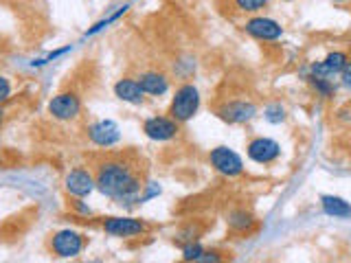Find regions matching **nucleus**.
<instances>
[{
    "instance_id": "1",
    "label": "nucleus",
    "mask_w": 351,
    "mask_h": 263,
    "mask_svg": "<svg viewBox=\"0 0 351 263\" xmlns=\"http://www.w3.org/2000/svg\"><path fill=\"white\" fill-rule=\"evenodd\" d=\"M97 189L114 200H136L141 184L121 162H108L97 173Z\"/></svg>"
},
{
    "instance_id": "2",
    "label": "nucleus",
    "mask_w": 351,
    "mask_h": 263,
    "mask_svg": "<svg viewBox=\"0 0 351 263\" xmlns=\"http://www.w3.org/2000/svg\"><path fill=\"white\" fill-rule=\"evenodd\" d=\"M197 108H200V92H197L195 86L184 84V86L178 88V90H176V97H173L171 108H169V114H171V118L178 121V123H184V121H189V118L195 116Z\"/></svg>"
},
{
    "instance_id": "3",
    "label": "nucleus",
    "mask_w": 351,
    "mask_h": 263,
    "mask_svg": "<svg viewBox=\"0 0 351 263\" xmlns=\"http://www.w3.org/2000/svg\"><path fill=\"white\" fill-rule=\"evenodd\" d=\"M208 158H211V164L215 167V171H219L222 175H228V178H235V175L244 171V162H241L237 153L228 147H215Z\"/></svg>"
},
{
    "instance_id": "4",
    "label": "nucleus",
    "mask_w": 351,
    "mask_h": 263,
    "mask_svg": "<svg viewBox=\"0 0 351 263\" xmlns=\"http://www.w3.org/2000/svg\"><path fill=\"white\" fill-rule=\"evenodd\" d=\"M80 110H82V101H80V97L73 92H62L58 97H53L49 103V112L60 121L75 118L80 114Z\"/></svg>"
},
{
    "instance_id": "5",
    "label": "nucleus",
    "mask_w": 351,
    "mask_h": 263,
    "mask_svg": "<svg viewBox=\"0 0 351 263\" xmlns=\"http://www.w3.org/2000/svg\"><path fill=\"white\" fill-rule=\"evenodd\" d=\"M143 132H145L152 140H169L178 134V121L167 118V116H152L145 121Z\"/></svg>"
},
{
    "instance_id": "6",
    "label": "nucleus",
    "mask_w": 351,
    "mask_h": 263,
    "mask_svg": "<svg viewBox=\"0 0 351 263\" xmlns=\"http://www.w3.org/2000/svg\"><path fill=\"white\" fill-rule=\"evenodd\" d=\"M279 153H281L279 142L272 138H255V140H250V145H248V158L259 164L274 162L279 158Z\"/></svg>"
},
{
    "instance_id": "7",
    "label": "nucleus",
    "mask_w": 351,
    "mask_h": 263,
    "mask_svg": "<svg viewBox=\"0 0 351 263\" xmlns=\"http://www.w3.org/2000/svg\"><path fill=\"white\" fill-rule=\"evenodd\" d=\"M84 248V237L75 230H62L53 237V250L58 257H77Z\"/></svg>"
},
{
    "instance_id": "8",
    "label": "nucleus",
    "mask_w": 351,
    "mask_h": 263,
    "mask_svg": "<svg viewBox=\"0 0 351 263\" xmlns=\"http://www.w3.org/2000/svg\"><path fill=\"white\" fill-rule=\"evenodd\" d=\"M219 118L226 121V123H246V121H250L252 116L257 114V108L255 103H250V101H230L226 105L219 108Z\"/></svg>"
},
{
    "instance_id": "9",
    "label": "nucleus",
    "mask_w": 351,
    "mask_h": 263,
    "mask_svg": "<svg viewBox=\"0 0 351 263\" xmlns=\"http://www.w3.org/2000/svg\"><path fill=\"white\" fill-rule=\"evenodd\" d=\"M246 33H250L252 38L263 40V42H272V40H279L281 38V25L277 20H270V18H252L246 22Z\"/></svg>"
},
{
    "instance_id": "10",
    "label": "nucleus",
    "mask_w": 351,
    "mask_h": 263,
    "mask_svg": "<svg viewBox=\"0 0 351 263\" xmlns=\"http://www.w3.org/2000/svg\"><path fill=\"white\" fill-rule=\"evenodd\" d=\"M104 230L108 235H114V237H134V235L145 233V224L132 217H110L104 224Z\"/></svg>"
},
{
    "instance_id": "11",
    "label": "nucleus",
    "mask_w": 351,
    "mask_h": 263,
    "mask_svg": "<svg viewBox=\"0 0 351 263\" xmlns=\"http://www.w3.org/2000/svg\"><path fill=\"white\" fill-rule=\"evenodd\" d=\"M347 55L345 53H329L327 58L321 62V64H314L312 66V77H323V79H334L336 75L343 73L345 64H347Z\"/></svg>"
},
{
    "instance_id": "12",
    "label": "nucleus",
    "mask_w": 351,
    "mask_h": 263,
    "mask_svg": "<svg viewBox=\"0 0 351 263\" xmlns=\"http://www.w3.org/2000/svg\"><path fill=\"white\" fill-rule=\"evenodd\" d=\"M88 134H90V140L99 147H110L121 138L119 127H117V123H112V121H99V123L90 125Z\"/></svg>"
},
{
    "instance_id": "13",
    "label": "nucleus",
    "mask_w": 351,
    "mask_h": 263,
    "mask_svg": "<svg viewBox=\"0 0 351 263\" xmlns=\"http://www.w3.org/2000/svg\"><path fill=\"white\" fill-rule=\"evenodd\" d=\"M66 189L69 193L77 195V197H84L88 195L93 189H95V182H93V175L84 171V169H75L69 173V178H66Z\"/></svg>"
},
{
    "instance_id": "14",
    "label": "nucleus",
    "mask_w": 351,
    "mask_h": 263,
    "mask_svg": "<svg viewBox=\"0 0 351 263\" xmlns=\"http://www.w3.org/2000/svg\"><path fill=\"white\" fill-rule=\"evenodd\" d=\"M114 92H117V97L121 99V101H128V103H143V88H141V84L138 82H134V79H121L117 86H114Z\"/></svg>"
},
{
    "instance_id": "15",
    "label": "nucleus",
    "mask_w": 351,
    "mask_h": 263,
    "mask_svg": "<svg viewBox=\"0 0 351 263\" xmlns=\"http://www.w3.org/2000/svg\"><path fill=\"white\" fill-rule=\"evenodd\" d=\"M138 84L143 88V92H145V95H154V97L165 95V92H167V88H169L167 77L160 75V73H145L138 79Z\"/></svg>"
},
{
    "instance_id": "16",
    "label": "nucleus",
    "mask_w": 351,
    "mask_h": 263,
    "mask_svg": "<svg viewBox=\"0 0 351 263\" xmlns=\"http://www.w3.org/2000/svg\"><path fill=\"white\" fill-rule=\"evenodd\" d=\"M321 204H323V211H325L329 217H349V215H351V206H349V202L343 200V197L323 195V197H321Z\"/></svg>"
},
{
    "instance_id": "17",
    "label": "nucleus",
    "mask_w": 351,
    "mask_h": 263,
    "mask_svg": "<svg viewBox=\"0 0 351 263\" xmlns=\"http://www.w3.org/2000/svg\"><path fill=\"white\" fill-rule=\"evenodd\" d=\"M228 226L235 228V230H246L252 226V217L244 211H235V213L228 215Z\"/></svg>"
},
{
    "instance_id": "18",
    "label": "nucleus",
    "mask_w": 351,
    "mask_h": 263,
    "mask_svg": "<svg viewBox=\"0 0 351 263\" xmlns=\"http://www.w3.org/2000/svg\"><path fill=\"white\" fill-rule=\"evenodd\" d=\"M310 82L314 86V90L321 95V97H332L334 95V84L332 79H323V77H310Z\"/></svg>"
},
{
    "instance_id": "19",
    "label": "nucleus",
    "mask_w": 351,
    "mask_h": 263,
    "mask_svg": "<svg viewBox=\"0 0 351 263\" xmlns=\"http://www.w3.org/2000/svg\"><path fill=\"white\" fill-rule=\"evenodd\" d=\"M204 255V248L200 244H186L182 250V259L184 261H200V257Z\"/></svg>"
},
{
    "instance_id": "20",
    "label": "nucleus",
    "mask_w": 351,
    "mask_h": 263,
    "mask_svg": "<svg viewBox=\"0 0 351 263\" xmlns=\"http://www.w3.org/2000/svg\"><path fill=\"white\" fill-rule=\"evenodd\" d=\"M270 3V0H235L237 9L241 11H259Z\"/></svg>"
},
{
    "instance_id": "21",
    "label": "nucleus",
    "mask_w": 351,
    "mask_h": 263,
    "mask_svg": "<svg viewBox=\"0 0 351 263\" xmlns=\"http://www.w3.org/2000/svg\"><path fill=\"white\" fill-rule=\"evenodd\" d=\"M266 118L270 123H281V121H285V110L279 103H274V105L266 108Z\"/></svg>"
},
{
    "instance_id": "22",
    "label": "nucleus",
    "mask_w": 351,
    "mask_h": 263,
    "mask_svg": "<svg viewBox=\"0 0 351 263\" xmlns=\"http://www.w3.org/2000/svg\"><path fill=\"white\" fill-rule=\"evenodd\" d=\"M125 11H128V5H123V7H121L119 11H117V14H112V16H110V18H106V20H101V22H99V25H95L90 31H88V36H93V33H97V31H101L106 25H110V22H114L119 16H123L125 14Z\"/></svg>"
},
{
    "instance_id": "23",
    "label": "nucleus",
    "mask_w": 351,
    "mask_h": 263,
    "mask_svg": "<svg viewBox=\"0 0 351 263\" xmlns=\"http://www.w3.org/2000/svg\"><path fill=\"white\" fill-rule=\"evenodd\" d=\"M9 95H11V86L5 77H0V101H7Z\"/></svg>"
},
{
    "instance_id": "24",
    "label": "nucleus",
    "mask_w": 351,
    "mask_h": 263,
    "mask_svg": "<svg viewBox=\"0 0 351 263\" xmlns=\"http://www.w3.org/2000/svg\"><path fill=\"white\" fill-rule=\"evenodd\" d=\"M340 77H343V84L351 90V62L345 64V68H343V73H340Z\"/></svg>"
},
{
    "instance_id": "25",
    "label": "nucleus",
    "mask_w": 351,
    "mask_h": 263,
    "mask_svg": "<svg viewBox=\"0 0 351 263\" xmlns=\"http://www.w3.org/2000/svg\"><path fill=\"white\" fill-rule=\"evenodd\" d=\"M3 114H5V112H3V110H0V125H3V118H5Z\"/></svg>"
},
{
    "instance_id": "26",
    "label": "nucleus",
    "mask_w": 351,
    "mask_h": 263,
    "mask_svg": "<svg viewBox=\"0 0 351 263\" xmlns=\"http://www.w3.org/2000/svg\"><path fill=\"white\" fill-rule=\"evenodd\" d=\"M336 3H343V0H336Z\"/></svg>"
}]
</instances>
